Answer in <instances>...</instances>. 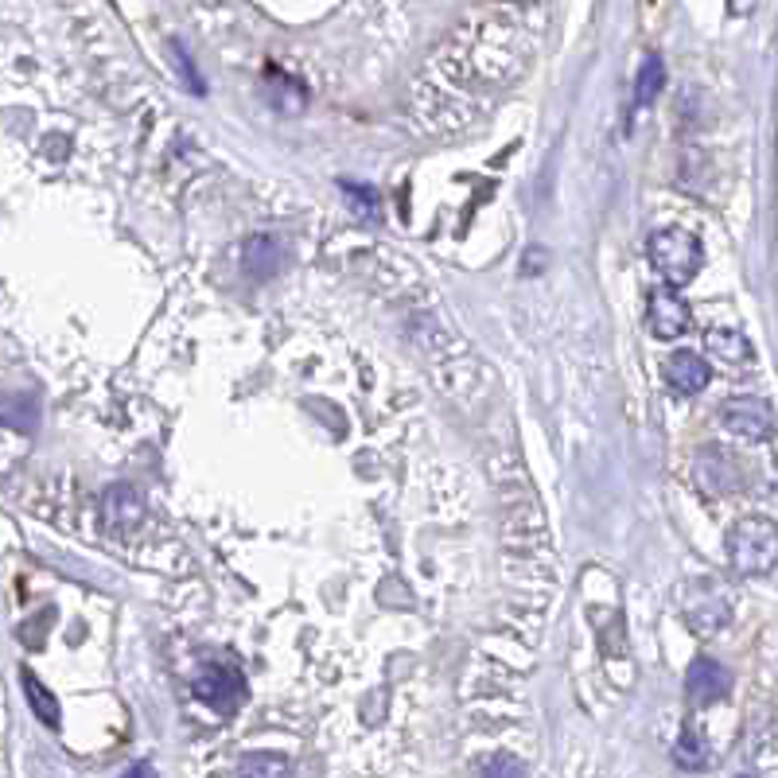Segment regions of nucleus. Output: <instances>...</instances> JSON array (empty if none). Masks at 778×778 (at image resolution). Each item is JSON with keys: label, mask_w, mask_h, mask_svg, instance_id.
<instances>
[{"label": "nucleus", "mask_w": 778, "mask_h": 778, "mask_svg": "<svg viewBox=\"0 0 778 778\" xmlns=\"http://www.w3.org/2000/svg\"><path fill=\"white\" fill-rule=\"evenodd\" d=\"M728 560L744 577H767L778 565V525L770 518H740L728 534Z\"/></svg>", "instance_id": "obj_1"}, {"label": "nucleus", "mask_w": 778, "mask_h": 778, "mask_svg": "<svg viewBox=\"0 0 778 778\" xmlns=\"http://www.w3.org/2000/svg\"><path fill=\"white\" fill-rule=\"evenodd\" d=\"M650 265L662 272L670 289H682L700 269V242L689 230H658L650 237Z\"/></svg>", "instance_id": "obj_2"}, {"label": "nucleus", "mask_w": 778, "mask_h": 778, "mask_svg": "<svg viewBox=\"0 0 778 778\" xmlns=\"http://www.w3.org/2000/svg\"><path fill=\"white\" fill-rule=\"evenodd\" d=\"M720 420L732 437L747 440V444H763L775 437V409L763 397H728L720 405Z\"/></svg>", "instance_id": "obj_3"}, {"label": "nucleus", "mask_w": 778, "mask_h": 778, "mask_svg": "<svg viewBox=\"0 0 778 778\" xmlns=\"http://www.w3.org/2000/svg\"><path fill=\"white\" fill-rule=\"evenodd\" d=\"M191 693L202 700V705H207V709L234 712L237 705L245 700V682H242V674H237L234 665L210 662V665H202L199 674H195Z\"/></svg>", "instance_id": "obj_4"}, {"label": "nucleus", "mask_w": 778, "mask_h": 778, "mask_svg": "<svg viewBox=\"0 0 778 778\" xmlns=\"http://www.w3.org/2000/svg\"><path fill=\"white\" fill-rule=\"evenodd\" d=\"M728 689H732V674H728L717 658H697V662L689 665V674H685V697H689V705H697V709L717 705L720 697H728Z\"/></svg>", "instance_id": "obj_5"}, {"label": "nucleus", "mask_w": 778, "mask_h": 778, "mask_svg": "<svg viewBox=\"0 0 778 778\" xmlns=\"http://www.w3.org/2000/svg\"><path fill=\"white\" fill-rule=\"evenodd\" d=\"M647 315H650V332H654V339H677V335L689 332V304H685L674 289L650 292Z\"/></svg>", "instance_id": "obj_6"}, {"label": "nucleus", "mask_w": 778, "mask_h": 778, "mask_svg": "<svg viewBox=\"0 0 778 778\" xmlns=\"http://www.w3.org/2000/svg\"><path fill=\"white\" fill-rule=\"evenodd\" d=\"M102 518L114 534H125L132 525H140L144 518V495L129 483H114V487L102 495Z\"/></svg>", "instance_id": "obj_7"}, {"label": "nucleus", "mask_w": 778, "mask_h": 778, "mask_svg": "<svg viewBox=\"0 0 778 778\" xmlns=\"http://www.w3.org/2000/svg\"><path fill=\"white\" fill-rule=\"evenodd\" d=\"M682 612H685V623H689L697 635H717L720 627H728L732 619V604H728L724 595L705 588V595H685L682 600Z\"/></svg>", "instance_id": "obj_8"}, {"label": "nucleus", "mask_w": 778, "mask_h": 778, "mask_svg": "<svg viewBox=\"0 0 778 778\" xmlns=\"http://www.w3.org/2000/svg\"><path fill=\"white\" fill-rule=\"evenodd\" d=\"M709 378H712L709 362L700 359V355H693V350H677V355H670V362H665V382L685 397L700 394V390L709 385Z\"/></svg>", "instance_id": "obj_9"}, {"label": "nucleus", "mask_w": 778, "mask_h": 778, "mask_svg": "<svg viewBox=\"0 0 778 778\" xmlns=\"http://www.w3.org/2000/svg\"><path fill=\"white\" fill-rule=\"evenodd\" d=\"M280 265H285V245H280L277 237L269 234L249 237V245H245V272H249V277L269 280L280 272Z\"/></svg>", "instance_id": "obj_10"}, {"label": "nucleus", "mask_w": 778, "mask_h": 778, "mask_svg": "<svg viewBox=\"0 0 778 778\" xmlns=\"http://www.w3.org/2000/svg\"><path fill=\"white\" fill-rule=\"evenodd\" d=\"M709 350L724 362H744L752 355V342L732 327H717V332H709Z\"/></svg>", "instance_id": "obj_11"}, {"label": "nucleus", "mask_w": 778, "mask_h": 778, "mask_svg": "<svg viewBox=\"0 0 778 778\" xmlns=\"http://www.w3.org/2000/svg\"><path fill=\"white\" fill-rule=\"evenodd\" d=\"M24 693H27V700H32L35 717L44 720L47 728H59V700H55L51 693L44 689V682H39V677L27 674V670H24Z\"/></svg>", "instance_id": "obj_12"}, {"label": "nucleus", "mask_w": 778, "mask_h": 778, "mask_svg": "<svg viewBox=\"0 0 778 778\" xmlns=\"http://www.w3.org/2000/svg\"><path fill=\"white\" fill-rule=\"evenodd\" d=\"M242 778H289V759L277 752H254L242 763Z\"/></svg>", "instance_id": "obj_13"}, {"label": "nucleus", "mask_w": 778, "mask_h": 778, "mask_svg": "<svg viewBox=\"0 0 778 778\" xmlns=\"http://www.w3.org/2000/svg\"><path fill=\"white\" fill-rule=\"evenodd\" d=\"M674 755H677V763H682L685 770H700L705 763H709V747H705V740H700L697 728H685V735L677 740Z\"/></svg>", "instance_id": "obj_14"}, {"label": "nucleus", "mask_w": 778, "mask_h": 778, "mask_svg": "<svg viewBox=\"0 0 778 778\" xmlns=\"http://www.w3.org/2000/svg\"><path fill=\"white\" fill-rule=\"evenodd\" d=\"M665 82V70H662V59H647L642 62V74H639V86H635V97H639V105H650L658 97V90H662Z\"/></svg>", "instance_id": "obj_15"}, {"label": "nucleus", "mask_w": 778, "mask_h": 778, "mask_svg": "<svg viewBox=\"0 0 778 778\" xmlns=\"http://www.w3.org/2000/svg\"><path fill=\"white\" fill-rule=\"evenodd\" d=\"M342 191H347V202L350 210L359 214V219H374L378 214V195L370 191V187H359V184H342Z\"/></svg>", "instance_id": "obj_16"}, {"label": "nucleus", "mask_w": 778, "mask_h": 778, "mask_svg": "<svg viewBox=\"0 0 778 778\" xmlns=\"http://www.w3.org/2000/svg\"><path fill=\"white\" fill-rule=\"evenodd\" d=\"M479 770H483V778H525V767L514 759V755H490Z\"/></svg>", "instance_id": "obj_17"}, {"label": "nucleus", "mask_w": 778, "mask_h": 778, "mask_svg": "<svg viewBox=\"0 0 778 778\" xmlns=\"http://www.w3.org/2000/svg\"><path fill=\"white\" fill-rule=\"evenodd\" d=\"M121 778H156V770H152L149 763H132V767L125 770Z\"/></svg>", "instance_id": "obj_18"}, {"label": "nucleus", "mask_w": 778, "mask_h": 778, "mask_svg": "<svg viewBox=\"0 0 778 778\" xmlns=\"http://www.w3.org/2000/svg\"><path fill=\"white\" fill-rule=\"evenodd\" d=\"M752 4L755 0H732V12L735 16H744V12H752Z\"/></svg>", "instance_id": "obj_19"}]
</instances>
